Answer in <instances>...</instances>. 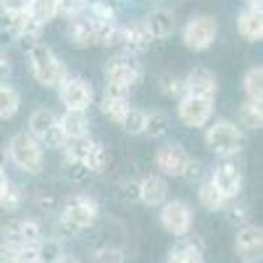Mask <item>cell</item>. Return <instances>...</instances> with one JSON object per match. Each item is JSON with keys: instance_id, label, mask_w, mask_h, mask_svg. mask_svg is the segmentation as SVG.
Returning <instances> with one entry per match:
<instances>
[{"instance_id": "obj_20", "label": "cell", "mask_w": 263, "mask_h": 263, "mask_svg": "<svg viewBox=\"0 0 263 263\" xmlns=\"http://www.w3.org/2000/svg\"><path fill=\"white\" fill-rule=\"evenodd\" d=\"M58 124L66 142L82 140L90 135V116H87V111H63V116H58Z\"/></svg>"}, {"instance_id": "obj_9", "label": "cell", "mask_w": 263, "mask_h": 263, "mask_svg": "<svg viewBox=\"0 0 263 263\" xmlns=\"http://www.w3.org/2000/svg\"><path fill=\"white\" fill-rule=\"evenodd\" d=\"M216 34H218V24H216V18L213 16H192L184 29H182V40H184V45L195 53H203L208 50L213 42H216Z\"/></svg>"}, {"instance_id": "obj_5", "label": "cell", "mask_w": 263, "mask_h": 263, "mask_svg": "<svg viewBox=\"0 0 263 263\" xmlns=\"http://www.w3.org/2000/svg\"><path fill=\"white\" fill-rule=\"evenodd\" d=\"M8 158L13 161L16 168H21L24 174H32V177L45 168V150H42V145L29 135V132H18V135L11 137Z\"/></svg>"}, {"instance_id": "obj_11", "label": "cell", "mask_w": 263, "mask_h": 263, "mask_svg": "<svg viewBox=\"0 0 263 263\" xmlns=\"http://www.w3.org/2000/svg\"><path fill=\"white\" fill-rule=\"evenodd\" d=\"M179 121L190 129H200L213 119V100L211 98H197V95H182L177 105Z\"/></svg>"}, {"instance_id": "obj_23", "label": "cell", "mask_w": 263, "mask_h": 263, "mask_svg": "<svg viewBox=\"0 0 263 263\" xmlns=\"http://www.w3.org/2000/svg\"><path fill=\"white\" fill-rule=\"evenodd\" d=\"M166 263H205L200 242H195V239H182V242H177L168 250Z\"/></svg>"}, {"instance_id": "obj_35", "label": "cell", "mask_w": 263, "mask_h": 263, "mask_svg": "<svg viewBox=\"0 0 263 263\" xmlns=\"http://www.w3.org/2000/svg\"><path fill=\"white\" fill-rule=\"evenodd\" d=\"M90 263H126V258L119 248H100V250H95Z\"/></svg>"}, {"instance_id": "obj_19", "label": "cell", "mask_w": 263, "mask_h": 263, "mask_svg": "<svg viewBox=\"0 0 263 263\" xmlns=\"http://www.w3.org/2000/svg\"><path fill=\"white\" fill-rule=\"evenodd\" d=\"M145 27L150 29L153 40H166L177 29V16L171 8H153L145 18Z\"/></svg>"}, {"instance_id": "obj_26", "label": "cell", "mask_w": 263, "mask_h": 263, "mask_svg": "<svg viewBox=\"0 0 263 263\" xmlns=\"http://www.w3.org/2000/svg\"><path fill=\"white\" fill-rule=\"evenodd\" d=\"M21 98L11 84H0V119H13L18 114Z\"/></svg>"}, {"instance_id": "obj_7", "label": "cell", "mask_w": 263, "mask_h": 263, "mask_svg": "<svg viewBox=\"0 0 263 263\" xmlns=\"http://www.w3.org/2000/svg\"><path fill=\"white\" fill-rule=\"evenodd\" d=\"M29 135L42 145V147H63L66 145V137L61 132V124H58V116L50 111V108H37L29 116Z\"/></svg>"}, {"instance_id": "obj_32", "label": "cell", "mask_w": 263, "mask_h": 263, "mask_svg": "<svg viewBox=\"0 0 263 263\" xmlns=\"http://www.w3.org/2000/svg\"><path fill=\"white\" fill-rule=\"evenodd\" d=\"M21 203H24V190H21L18 184H13V182H8L6 190L0 192V208L3 211H18Z\"/></svg>"}, {"instance_id": "obj_15", "label": "cell", "mask_w": 263, "mask_h": 263, "mask_svg": "<svg viewBox=\"0 0 263 263\" xmlns=\"http://www.w3.org/2000/svg\"><path fill=\"white\" fill-rule=\"evenodd\" d=\"M66 40L71 42L74 48H90L95 45V18L77 13L66 21Z\"/></svg>"}, {"instance_id": "obj_33", "label": "cell", "mask_w": 263, "mask_h": 263, "mask_svg": "<svg viewBox=\"0 0 263 263\" xmlns=\"http://www.w3.org/2000/svg\"><path fill=\"white\" fill-rule=\"evenodd\" d=\"M166 132H168V114H163V111H147L145 135H150V137H163Z\"/></svg>"}, {"instance_id": "obj_27", "label": "cell", "mask_w": 263, "mask_h": 263, "mask_svg": "<svg viewBox=\"0 0 263 263\" xmlns=\"http://www.w3.org/2000/svg\"><path fill=\"white\" fill-rule=\"evenodd\" d=\"M145 121H147V111H142V108H129L119 126L126 132V135L140 137V135H145Z\"/></svg>"}, {"instance_id": "obj_42", "label": "cell", "mask_w": 263, "mask_h": 263, "mask_svg": "<svg viewBox=\"0 0 263 263\" xmlns=\"http://www.w3.org/2000/svg\"><path fill=\"white\" fill-rule=\"evenodd\" d=\"M13 74V66H11V58L0 50V82H6L8 77Z\"/></svg>"}, {"instance_id": "obj_18", "label": "cell", "mask_w": 263, "mask_h": 263, "mask_svg": "<svg viewBox=\"0 0 263 263\" xmlns=\"http://www.w3.org/2000/svg\"><path fill=\"white\" fill-rule=\"evenodd\" d=\"M168 197V184L158 174H147L145 179H140V203L150 208H161Z\"/></svg>"}, {"instance_id": "obj_40", "label": "cell", "mask_w": 263, "mask_h": 263, "mask_svg": "<svg viewBox=\"0 0 263 263\" xmlns=\"http://www.w3.org/2000/svg\"><path fill=\"white\" fill-rule=\"evenodd\" d=\"M200 174H203V163L195 161V158H190V163H187V168H184L182 177L190 179V182H195V179H200Z\"/></svg>"}, {"instance_id": "obj_36", "label": "cell", "mask_w": 263, "mask_h": 263, "mask_svg": "<svg viewBox=\"0 0 263 263\" xmlns=\"http://www.w3.org/2000/svg\"><path fill=\"white\" fill-rule=\"evenodd\" d=\"M13 263H40V255H37V245H27V248H18L16 253V260Z\"/></svg>"}, {"instance_id": "obj_22", "label": "cell", "mask_w": 263, "mask_h": 263, "mask_svg": "<svg viewBox=\"0 0 263 263\" xmlns=\"http://www.w3.org/2000/svg\"><path fill=\"white\" fill-rule=\"evenodd\" d=\"M197 203H200L205 211L216 213V211H224V208H227L229 197L218 190L211 179H205V182H200V187H197Z\"/></svg>"}, {"instance_id": "obj_44", "label": "cell", "mask_w": 263, "mask_h": 263, "mask_svg": "<svg viewBox=\"0 0 263 263\" xmlns=\"http://www.w3.org/2000/svg\"><path fill=\"white\" fill-rule=\"evenodd\" d=\"M55 263H82V260H79V258H77L74 253H63V255H61V258H58Z\"/></svg>"}, {"instance_id": "obj_3", "label": "cell", "mask_w": 263, "mask_h": 263, "mask_svg": "<svg viewBox=\"0 0 263 263\" xmlns=\"http://www.w3.org/2000/svg\"><path fill=\"white\" fill-rule=\"evenodd\" d=\"M100 216V205L95 197L84 195V192H77L71 195L69 200L63 203V211H61V227L69 229V234H77V232H84L90 229Z\"/></svg>"}, {"instance_id": "obj_17", "label": "cell", "mask_w": 263, "mask_h": 263, "mask_svg": "<svg viewBox=\"0 0 263 263\" xmlns=\"http://www.w3.org/2000/svg\"><path fill=\"white\" fill-rule=\"evenodd\" d=\"M234 248H237V255H242L245 260L258 258L260 250H263V232H260V227H253V224L239 227L237 237H234Z\"/></svg>"}, {"instance_id": "obj_46", "label": "cell", "mask_w": 263, "mask_h": 263, "mask_svg": "<svg viewBox=\"0 0 263 263\" xmlns=\"http://www.w3.org/2000/svg\"><path fill=\"white\" fill-rule=\"evenodd\" d=\"M248 8H255V11H260V0H248Z\"/></svg>"}, {"instance_id": "obj_13", "label": "cell", "mask_w": 263, "mask_h": 263, "mask_svg": "<svg viewBox=\"0 0 263 263\" xmlns=\"http://www.w3.org/2000/svg\"><path fill=\"white\" fill-rule=\"evenodd\" d=\"M184 92L187 95H197V98H211L216 100V92H218V79L211 69H203L197 66L192 69L187 77H184Z\"/></svg>"}, {"instance_id": "obj_24", "label": "cell", "mask_w": 263, "mask_h": 263, "mask_svg": "<svg viewBox=\"0 0 263 263\" xmlns=\"http://www.w3.org/2000/svg\"><path fill=\"white\" fill-rule=\"evenodd\" d=\"M129 108H132V105H129V98H126V95H119V92H108V90H105V95H103V100H100L103 116L111 119L114 124H121V121H124V116H126Z\"/></svg>"}, {"instance_id": "obj_38", "label": "cell", "mask_w": 263, "mask_h": 263, "mask_svg": "<svg viewBox=\"0 0 263 263\" xmlns=\"http://www.w3.org/2000/svg\"><path fill=\"white\" fill-rule=\"evenodd\" d=\"M0 8H3V13L27 11V8H29V0H0Z\"/></svg>"}, {"instance_id": "obj_12", "label": "cell", "mask_w": 263, "mask_h": 263, "mask_svg": "<svg viewBox=\"0 0 263 263\" xmlns=\"http://www.w3.org/2000/svg\"><path fill=\"white\" fill-rule=\"evenodd\" d=\"M190 153L179 142H166L156 150V166L163 177H182L187 163H190Z\"/></svg>"}, {"instance_id": "obj_8", "label": "cell", "mask_w": 263, "mask_h": 263, "mask_svg": "<svg viewBox=\"0 0 263 263\" xmlns=\"http://www.w3.org/2000/svg\"><path fill=\"white\" fill-rule=\"evenodd\" d=\"M58 100L63 103L66 111H87L92 105V84L87 82L84 77H69L66 74L61 82H58Z\"/></svg>"}, {"instance_id": "obj_2", "label": "cell", "mask_w": 263, "mask_h": 263, "mask_svg": "<svg viewBox=\"0 0 263 263\" xmlns=\"http://www.w3.org/2000/svg\"><path fill=\"white\" fill-rule=\"evenodd\" d=\"M103 77H105V84H108V92L126 95L132 87L142 79V63L132 55V53L114 55V58L105 61Z\"/></svg>"}, {"instance_id": "obj_41", "label": "cell", "mask_w": 263, "mask_h": 263, "mask_svg": "<svg viewBox=\"0 0 263 263\" xmlns=\"http://www.w3.org/2000/svg\"><path fill=\"white\" fill-rule=\"evenodd\" d=\"M124 197L126 200H140V179H132L124 184Z\"/></svg>"}, {"instance_id": "obj_25", "label": "cell", "mask_w": 263, "mask_h": 263, "mask_svg": "<svg viewBox=\"0 0 263 263\" xmlns=\"http://www.w3.org/2000/svg\"><path fill=\"white\" fill-rule=\"evenodd\" d=\"M242 90H245L248 100H253V103H260L263 100V69H260V66H253V69L245 71Z\"/></svg>"}, {"instance_id": "obj_29", "label": "cell", "mask_w": 263, "mask_h": 263, "mask_svg": "<svg viewBox=\"0 0 263 263\" xmlns=\"http://www.w3.org/2000/svg\"><path fill=\"white\" fill-rule=\"evenodd\" d=\"M0 239L16 248H24V218H8L0 229Z\"/></svg>"}, {"instance_id": "obj_6", "label": "cell", "mask_w": 263, "mask_h": 263, "mask_svg": "<svg viewBox=\"0 0 263 263\" xmlns=\"http://www.w3.org/2000/svg\"><path fill=\"white\" fill-rule=\"evenodd\" d=\"M63 150H66V158L82 163L90 174H103L108 168V161H111L105 145L98 142V140H92L90 135L82 137V140H69V142L63 145Z\"/></svg>"}, {"instance_id": "obj_28", "label": "cell", "mask_w": 263, "mask_h": 263, "mask_svg": "<svg viewBox=\"0 0 263 263\" xmlns=\"http://www.w3.org/2000/svg\"><path fill=\"white\" fill-rule=\"evenodd\" d=\"M239 121H242V126L248 129H260L263 126V108L260 103H253V100H245L242 105H239Z\"/></svg>"}, {"instance_id": "obj_31", "label": "cell", "mask_w": 263, "mask_h": 263, "mask_svg": "<svg viewBox=\"0 0 263 263\" xmlns=\"http://www.w3.org/2000/svg\"><path fill=\"white\" fill-rule=\"evenodd\" d=\"M37 255H40V263H55L61 255H63V245H61V239H45L42 237L40 242H37Z\"/></svg>"}, {"instance_id": "obj_21", "label": "cell", "mask_w": 263, "mask_h": 263, "mask_svg": "<svg viewBox=\"0 0 263 263\" xmlns=\"http://www.w3.org/2000/svg\"><path fill=\"white\" fill-rule=\"evenodd\" d=\"M237 32L248 42H260L263 37V13L255 8H245L237 13Z\"/></svg>"}, {"instance_id": "obj_30", "label": "cell", "mask_w": 263, "mask_h": 263, "mask_svg": "<svg viewBox=\"0 0 263 263\" xmlns=\"http://www.w3.org/2000/svg\"><path fill=\"white\" fill-rule=\"evenodd\" d=\"M42 27L53 21L58 16V8H55V0H29V8H27Z\"/></svg>"}, {"instance_id": "obj_43", "label": "cell", "mask_w": 263, "mask_h": 263, "mask_svg": "<svg viewBox=\"0 0 263 263\" xmlns=\"http://www.w3.org/2000/svg\"><path fill=\"white\" fill-rule=\"evenodd\" d=\"M245 216H248V208H245V205H234V208H232V218H239V221H242Z\"/></svg>"}, {"instance_id": "obj_4", "label": "cell", "mask_w": 263, "mask_h": 263, "mask_svg": "<svg viewBox=\"0 0 263 263\" xmlns=\"http://www.w3.org/2000/svg\"><path fill=\"white\" fill-rule=\"evenodd\" d=\"M205 145H208L211 153H216V156L232 158V156H237V153L242 150L245 137H242V132H239V126L234 121L216 119V121L205 124Z\"/></svg>"}, {"instance_id": "obj_16", "label": "cell", "mask_w": 263, "mask_h": 263, "mask_svg": "<svg viewBox=\"0 0 263 263\" xmlns=\"http://www.w3.org/2000/svg\"><path fill=\"white\" fill-rule=\"evenodd\" d=\"M153 45V34L145 27V21H132L121 27V48L126 53H142Z\"/></svg>"}, {"instance_id": "obj_14", "label": "cell", "mask_w": 263, "mask_h": 263, "mask_svg": "<svg viewBox=\"0 0 263 263\" xmlns=\"http://www.w3.org/2000/svg\"><path fill=\"white\" fill-rule=\"evenodd\" d=\"M211 182H213V184H216V187L232 200V197H237L239 192H242V171H239L237 163L224 161V163H218V166L213 168Z\"/></svg>"}, {"instance_id": "obj_10", "label": "cell", "mask_w": 263, "mask_h": 263, "mask_svg": "<svg viewBox=\"0 0 263 263\" xmlns=\"http://www.w3.org/2000/svg\"><path fill=\"white\" fill-rule=\"evenodd\" d=\"M158 218H161V227L166 232H171L174 237H187L192 229V221H195L192 208L184 200H166L161 205Z\"/></svg>"}, {"instance_id": "obj_34", "label": "cell", "mask_w": 263, "mask_h": 263, "mask_svg": "<svg viewBox=\"0 0 263 263\" xmlns=\"http://www.w3.org/2000/svg\"><path fill=\"white\" fill-rule=\"evenodd\" d=\"M161 92L166 98H182L184 95V79L177 74H163L161 77Z\"/></svg>"}, {"instance_id": "obj_37", "label": "cell", "mask_w": 263, "mask_h": 263, "mask_svg": "<svg viewBox=\"0 0 263 263\" xmlns=\"http://www.w3.org/2000/svg\"><path fill=\"white\" fill-rule=\"evenodd\" d=\"M66 177L74 179V182H82V179L90 177V171H87L82 163H77V161H69V171H66Z\"/></svg>"}, {"instance_id": "obj_1", "label": "cell", "mask_w": 263, "mask_h": 263, "mask_svg": "<svg viewBox=\"0 0 263 263\" xmlns=\"http://www.w3.org/2000/svg\"><path fill=\"white\" fill-rule=\"evenodd\" d=\"M27 53H29V69H32V77L37 79V84L55 90L58 82L66 77V69H63L61 58L55 55V50L50 45H45V42L34 40L27 45Z\"/></svg>"}, {"instance_id": "obj_39", "label": "cell", "mask_w": 263, "mask_h": 263, "mask_svg": "<svg viewBox=\"0 0 263 263\" xmlns=\"http://www.w3.org/2000/svg\"><path fill=\"white\" fill-rule=\"evenodd\" d=\"M16 253H18L16 245L3 242V239H0V263H13V260H16Z\"/></svg>"}, {"instance_id": "obj_45", "label": "cell", "mask_w": 263, "mask_h": 263, "mask_svg": "<svg viewBox=\"0 0 263 263\" xmlns=\"http://www.w3.org/2000/svg\"><path fill=\"white\" fill-rule=\"evenodd\" d=\"M8 182H11V179L6 177V171H3V166H0V192L6 190V184H8Z\"/></svg>"}]
</instances>
